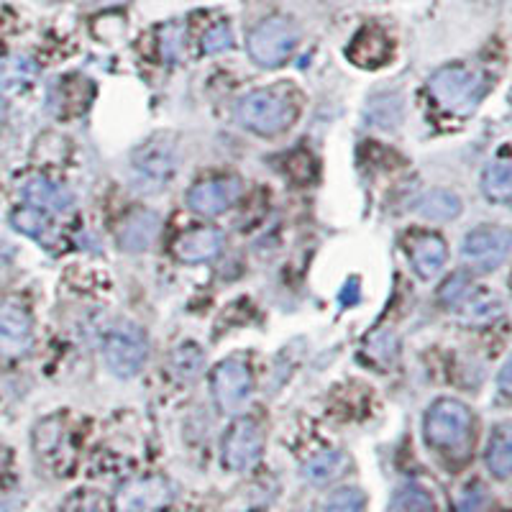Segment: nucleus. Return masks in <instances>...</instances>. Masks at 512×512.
<instances>
[{
    "label": "nucleus",
    "instance_id": "1",
    "mask_svg": "<svg viewBox=\"0 0 512 512\" xmlns=\"http://www.w3.org/2000/svg\"><path fill=\"white\" fill-rule=\"evenodd\" d=\"M236 118L259 136H277L295 123L297 105L282 88H264L236 103Z\"/></svg>",
    "mask_w": 512,
    "mask_h": 512
},
{
    "label": "nucleus",
    "instance_id": "2",
    "mask_svg": "<svg viewBox=\"0 0 512 512\" xmlns=\"http://www.w3.org/2000/svg\"><path fill=\"white\" fill-rule=\"evenodd\" d=\"M428 90L446 113H469L484 93V75L472 64H448L431 77Z\"/></svg>",
    "mask_w": 512,
    "mask_h": 512
},
{
    "label": "nucleus",
    "instance_id": "3",
    "mask_svg": "<svg viewBox=\"0 0 512 512\" xmlns=\"http://www.w3.org/2000/svg\"><path fill=\"white\" fill-rule=\"evenodd\" d=\"M472 413L459 400H438L425 413V441L433 448L459 454L472 438Z\"/></svg>",
    "mask_w": 512,
    "mask_h": 512
},
{
    "label": "nucleus",
    "instance_id": "4",
    "mask_svg": "<svg viewBox=\"0 0 512 512\" xmlns=\"http://www.w3.org/2000/svg\"><path fill=\"white\" fill-rule=\"evenodd\" d=\"M297 41H300V31L292 18L269 16L251 29L246 47H249V57L259 67H280L295 52Z\"/></svg>",
    "mask_w": 512,
    "mask_h": 512
},
{
    "label": "nucleus",
    "instance_id": "5",
    "mask_svg": "<svg viewBox=\"0 0 512 512\" xmlns=\"http://www.w3.org/2000/svg\"><path fill=\"white\" fill-rule=\"evenodd\" d=\"M103 354L108 369L116 377L128 379L139 374L141 367L146 364L149 344H146V336L139 326H134V323H121V326H116L105 336Z\"/></svg>",
    "mask_w": 512,
    "mask_h": 512
},
{
    "label": "nucleus",
    "instance_id": "6",
    "mask_svg": "<svg viewBox=\"0 0 512 512\" xmlns=\"http://www.w3.org/2000/svg\"><path fill=\"white\" fill-rule=\"evenodd\" d=\"M172 497V484L164 477L128 479L113 495V512H162Z\"/></svg>",
    "mask_w": 512,
    "mask_h": 512
},
{
    "label": "nucleus",
    "instance_id": "7",
    "mask_svg": "<svg viewBox=\"0 0 512 512\" xmlns=\"http://www.w3.org/2000/svg\"><path fill=\"white\" fill-rule=\"evenodd\" d=\"M264 433L251 418H239L223 436V464L231 472H249L262 459Z\"/></svg>",
    "mask_w": 512,
    "mask_h": 512
},
{
    "label": "nucleus",
    "instance_id": "8",
    "mask_svg": "<svg viewBox=\"0 0 512 512\" xmlns=\"http://www.w3.org/2000/svg\"><path fill=\"white\" fill-rule=\"evenodd\" d=\"M510 246L512 236L507 228L482 226L466 236L461 256L466 259V264H472L479 272H492L505 264V259L510 256Z\"/></svg>",
    "mask_w": 512,
    "mask_h": 512
},
{
    "label": "nucleus",
    "instance_id": "9",
    "mask_svg": "<svg viewBox=\"0 0 512 512\" xmlns=\"http://www.w3.org/2000/svg\"><path fill=\"white\" fill-rule=\"evenodd\" d=\"M254 392V377L244 361H221L213 372V397L223 413H239Z\"/></svg>",
    "mask_w": 512,
    "mask_h": 512
},
{
    "label": "nucleus",
    "instance_id": "10",
    "mask_svg": "<svg viewBox=\"0 0 512 512\" xmlns=\"http://www.w3.org/2000/svg\"><path fill=\"white\" fill-rule=\"evenodd\" d=\"M244 185L239 177H216V180H200L187 192V205L200 216H218L223 210L239 203Z\"/></svg>",
    "mask_w": 512,
    "mask_h": 512
},
{
    "label": "nucleus",
    "instance_id": "11",
    "mask_svg": "<svg viewBox=\"0 0 512 512\" xmlns=\"http://www.w3.org/2000/svg\"><path fill=\"white\" fill-rule=\"evenodd\" d=\"M34 346V323L18 303L0 305V354L18 359Z\"/></svg>",
    "mask_w": 512,
    "mask_h": 512
},
{
    "label": "nucleus",
    "instance_id": "12",
    "mask_svg": "<svg viewBox=\"0 0 512 512\" xmlns=\"http://www.w3.org/2000/svg\"><path fill=\"white\" fill-rule=\"evenodd\" d=\"M175 141L169 136H154L146 144H141L134 152V167L144 180L149 182H162L169 180V175L175 172Z\"/></svg>",
    "mask_w": 512,
    "mask_h": 512
},
{
    "label": "nucleus",
    "instance_id": "13",
    "mask_svg": "<svg viewBox=\"0 0 512 512\" xmlns=\"http://www.w3.org/2000/svg\"><path fill=\"white\" fill-rule=\"evenodd\" d=\"M346 57L361 67V70H379L382 64L390 62L392 57V41L379 26H364L359 34L351 39Z\"/></svg>",
    "mask_w": 512,
    "mask_h": 512
},
{
    "label": "nucleus",
    "instance_id": "14",
    "mask_svg": "<svg viewBox=\"0 0 512 512\" xmlns=\"http://www.w3.org/2000/svg\"><path fill=\"white\" fill-rule=\"evenodd\" d=\"M223 249L221 233L216 228H192L182 233L175 244V254L185 264H203L216 259Z\"/></svg>",
    "mask_w": 512,
    "mask_h": 512
},
{
    "label": "nucleus",
    "instance_id": "15",
    "mask_svg": "<svg viewBox=\"0 0 512 512\" xmlns=\"http://www.w3.org/2000/svg\"><path fill=\"white\" fill-rule=\"evenodd\" d=\"M159 233V216L152 210H131L118 228V244L126 251H146Z\"/></svg>",
    "mask_w": 512,
    "mask_h": 512
},
{
    "label": "nucleus",
    "instance_id": "16",
    "mask_svg": "<svg viewBox=\"0 0 512 512\" xmlns=\"http://www.w3.org/2000/svg\"><path fill=\"white\" fill-rule=\"evenodd\" d=\"M410 262L423 280H433L446 264V244L436 233H415L408 244Z\"/></svg>",
    "mask_w": 512,
    "mask_h": 512
},
{
    "label": "nucleus",
    "instance_id": "17",
    "mask_svg": "<svg viewBox=\"0 0 512 512\" xmlns=\"http://www.w3.org/2000/svg\"><path fill=\"white\" fill-rule=\"evenodd\" d=\"M456 305H459V318L464 320L466 326H489L505 313L500 297L487 290L466 292Z\"/></svg>",
    "mask_w": 512,
    "mask_h": 512
},
{
    "label": "nucleus",
    "instance_id": "18",
    "mask_svg": "<svg viewBox=\"0 0 512 512\" xmlns=\"http://www.w3.org/2000/svg\"><path fill=\"white\" fill-rule=\"evenodd\" d=\"M21 195L26 203L41 210H67L72 205L70 190L49 177H29L21 185Z\"/></svg>",
    "mask_w": 512,
    "mask_h": 512
},
{
    "label": "nucleus",
    "instance_id": "19",
    "mask_svg": "<svg viewBox=\"0 0 512 512\" xmlns=\"http://www.w3.org/2000/svg\"><path fill=\"white\" fill-rule=\"evenodd\" d=\"M413 210L418 216L428 218V221H454V218L461 216V200L456 192L436 187V190L423 192L413 203Z\"/></svg>",
    "mask_w": 512,
    "mask_h": 512
},
{
    "label": "nucleus",
    "instance_id": "20",
    "mask_svg": "<svg viewBox=\"0 0 512 512\" xmlns=\"http://www.w3.org/2000/svg\"><path fill=\"white\" fill-rule=\"evenodd\" d=\"M484 461H487V469L495 474L497 479H507L512 472V428L510 423H500L489 436L487 454H484Z\"/></svg>",
    "mask_w": 512,
    "mask_h": 512
},
{
    "label": "nucleus",
    "instance_id": "21",
    "mask_svg": "<svg viewBox=\"0 0 512 512\" xmlns=\"http://www.w3.org/2000/svg\"><path fill=\"white\" fill-rule=\"evenodd\" d=\"M346 456L341 451H323V454L313 456L308 464L303 466V477L308 479L310 484H328L333 479H338L346 469Z\"/></svg>",
    "mask_w": 512,
    "mask_h": 512
},
{
    "label": "nucleus",
    "instance_id": "22",
    "mask_svg": "<svg viewBox=\"0 0 512 512\" xmlns=\"http://www.w3.org/2000/svg\"><path fill=\"white\" fill-rule=\"evenodd\" d=\"M36 62L26 54H11V57L0 59V88L18 90L26 88L36 77Z\"/></svg>",
    "mask_w": 512,
    "mask_h": 512
},
{
    "label": "nucleus",
    "instance_id": "23",
    "mask_svg": "<svg viewBox=\"0 0 512 512\" xmlns=\"http://www.w3.org/2000/svg\"><path fill=\"white\" fill-rule=\"evenodd\" d=\"M482 190L492 203H510L512 198V164L507 159L489 164L484 169Z\"/></svg>",
    "mask_w": 512,
    "mask_h": 512
},
{
    "label": "nucleus",
    "instance_id": "24",
    "mask_svg": "<svg viewBox=\"0 0 512 512\" xmlns=\"http://www.w3.org/2000/svg\"><path fill=\"white\" fill-rule=\"evenodd\" d=\"M11 223L16 231L26 233V236H31V239H36V241L47 239L49 226H52V221H49V216H47V210L34 208V205L16 210L11 218Z\"/></svg>",
    "mask_w": 512,
    "mask_h": 512
},
{
    "label": "nucleus",
    "instance_id": "25",
    "mask_svg": "<svg viewBox=\"0 0 512 512\" xmlns=\"http://www.w3.org/2000/svg\"><path fill=\"white\" fill-rule=\"evenodd\" d=\"M390 512H436V502L423 487L408 484L395 492Z\"/></svg>",
    "mask_w": 512,
    "mask_h": 512
},
{
    "label": "nucleus",
    "instance_id": "26",
    "mask_svg": "<svg viewBox=\"0 0 512 512\" xmlns=\"http://www.w3.org/2000/svg\"><path fill=\"white\" fill-rule=\"evenodd\" d=\"M367 510V495L356 487L336 489L326 500V512H364Z\"/></svg>",
    "mask_w": 512,
    "mask_h": 512
},
{
    "label": "nucleus",
    "instance_id": "27",
    "mask_svg": "<svg viewBox=\"0 0 512 512\" xmlns=\"http://www.w3.org/2000/svg\"><path fill=\"white\" fill-rule=\"evenodd\" d=\"M159 52L167 62H177L182 57V52H185V29H182V24L172 21V24L159 31Z\"/></svg>",
    "mask_w": 512,
    "mask_h": 512
},
{
    "label": "nucleus",
    "instance_id": "28",
    "mask_svg": "<svg viewBox=\"0 0 512 512\" xmlns=\"http://www.w3.org/2000/svg\"><path fill=\"white\" fill-rule=\"evenodd\" d=\"M172 367H175V372L180 374V377H195V374L200 372V367H203V354H200L198 346L182 344L180 349L175 351V356H172Z\"/></svg>",
    "mask_w": 512,
    "mask_h": 512
},
{
    "label": "nucleus",
    "instance_id": "29",
    "mask_svg": "<svg viewBox=\"0 0 512 512\" xmlns=\"http://www.w3.org/2000/svg\"><path fill=\"white\" fill-rule=\"evenodd\" d=\"M233 47V31L228 24H216L213 29L205 31L203 36V52L205 54H218L226 52Z\"/></svg>",
    "mask_w": 512,
    "mask_h": 512
},
{
    "label": "nucleus",
    "instance_id": "30",
    "mask_svg": "<svg viewBox=\"0 0 512 512\" xmlns=\"http://www.w3.org/2000/svg\"><path fill=\"white\" fill-rule=\"evenodd\" d=\"M466 292H469V277L464 272H456L438 287V300L443 305H456Z\"/></svg>",
    "mask_w": 512,
    "mask_h": 512
},
{
    "label": "nucleus",
    "instance_id": "31",
    "mask_svg": "<svg viewBox=\"0 0 512 512\" xmlns=\"http://www.w3.org/2000/svg\"><path fill=\"white\" fill-rule=\"evenodd\" d=\"M484 505V492L479 484H472L461 492L459 502H456V510L459 512H479Z\"/></svg>",
    "mask_w": 512,
    "mask_h": 512
},
{
    "label": "nucleus",
    "instance_id": "32",
    "mask_svg": "<svg viewBox=\"0 0 512 512\" xmlns=\"http://www.w3.org/2000/svg\"><path fill=\"white\" fill-rule=\"evenodd\" d=\"M500 390L505 392H510V361H505V367H502V372H500Z\"/></svg>",
    "mask_w": 512,
    "mask_h": 512
},
{
    "label": "nucleus",
    "instance_id": "33",
    "mask_svg": "<svg viewBox=\"0 0 512 512\" xmlns=\"http://www.w3.org/2000/svg\"><path fill=\"white\" fill-rule=\"evenodd\" d=\"M8 116V103L3 98H0V126H3V121H6Z\"/></svg>",
    "mask_w": 512,
    "mask_h": 512
}]
</instances>
